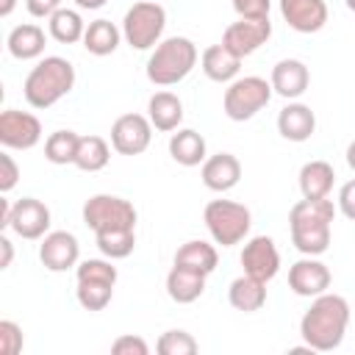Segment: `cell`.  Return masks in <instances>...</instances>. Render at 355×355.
I'll return each mask as SVG.
<instances>
[{"instance_id":"d4e9b609","label":"cell","mask_w":355,"mask_h":355,"mask_svg":"<svg viewBox=\"0 0 355 355\" xmlns=\"http://www.w3.org/2000/svg\"><path fill=\"white\" fill-rule=\"evenodd\" d=\"M227 302L241 313H255L266 305V280H258L252 275H241L227 288Z\"/></svg>"},{"instance_id":"7a4b0ae2","label":"cell","mask_w":355,"mask_h":355,"mask_svg":"<svg viewBox=\"0 0 355 355\" xmlns=\"http://www.w3.org/2000/svg\"><path fill=\"white\" fill-rule=\"evenodd\" d=\"M333 219H336V205H333L330 197H319V200L302 197L288 211L291 244L302 255H322V252H327L330 236H333Z\"/></svg>"},{"instance_id":"ee69618b","label":"cell","mask_w":355,"mask_h":355,"mask_svg":"<svg viewBox=\"0 0 355 355\" xmlns=\"http://www.w3.org/2000/svg\"><path fill=\"white\" fill-rule=\"evenodd\" d=\"M14 6H17V0H0V17H11Z\"/></svg>"},{"instance_id":"e0dca14e","label":"cell","mask_w":355,"mask_h":355,"mask_svg":"<svg viewBox=\"0 0 355 355\" xmlns=\"http://www.w3.org/2000/svg\"><path fill=\"white\" fill-rule=\"evenodd\" d=\"M269 83H272L275 94H280L286 100H300L311 86V72L300 58H283L272 67Z\"/></svg>"},{"instance_id":"ab89813d","label":"cell","mask_w":355,"mask_h":355,"mask_svg":"<svg viewBox=\"0 0 355 355\" xmlns=\"http://www.w3.org/2000/svg\"><path fill=\"white\" fill-rule=\"evenodd\" d=\"M25 8H28L31 17L44 19V17H50L53 11L61 8V0H25Z\"/></svg>"},{"instance_id":"d590c367","label":"cell","mask_w":355,"mask_h":355,"mask_svg":"<svg viewBox=\"0 0 355 355\" xmlns=\"http://www.w3.org/2000/svg\"><path fill=\"white\" fill-rule=\"evenodd\" d=\"M111 352H114V355H147V352H150V344H147L141 336L125 333V336L114 338Z\"/></svg>"},{"instance_id":"1f68e13d","label":"cell","mask_w":355,"mask_h":355,"mask_svg":"<svg viewBox=\"0 0 355 355\" xmlns=\"http://www.w3.org/2000/svg\"><path fill=\"white\" fill-rule=\"evenodd\" d=\"M97 239V250L111 258V261H119V258H128L133 250H136V227H119V230H103V233H94Z\"/></svg>"},{"instance_id":"836d02e7","label":"cell","mask_w":355,"mask_h":355,"mask_svg":"<svg viewBox=\"0 0 355 355\" xmlns=\"http://www.w3.org/2000/svg\"><path fill=\"white\" fill-rule=\"evenodd\" d=\"M155 349H158V355H194L200 349V344L186 330H166L155 341Z\"/></svg>"},{"instance_id":"4316f807","label":"cell","mask_w":355,"mask_h":355,"mask_svg":"<svg viewBox=\"0 0 355 355\" xmlns=\"http://www.w3.org/2000/svg\"><path fill=\"white\" fill-rule=\"evenodd\" d=\"M175 263L186 266V269H194V272H202V275H211L216 269V263H219V255H216L214 244H208L202 239H191V241L178 247Z\"/></svg>"},{"instance_id":"ffe728a7","label":"cell","mask_w":355,"mask_h":355,"mask_svg":"<svg viewBox=\"0 0 355 355\" xmlns=\"http://www.w3.org/2000/svg\"><path fill=\"white\" fill-rule=\"evenodd\" d=\"M241 61H244V58H239V55H236L233 50H227L222 42L205 47L202 55H200V67H202L205 78L214 80V83H230V80H236L239 72H241Z\"/></svg>"},{"instance_id":"f35d334b","label":"cell","mask_w":355,"mask_h":355,"mask_svg":"<svg viewBox=\"0 0 355 355\" xmlns=\"http://www.w3.org/2000/svg\"><path fill=\"white\" fill-rule=\"evenodd\" d=\"M338 211H341L349 222H355V178L347 180V183L338 189Z\"/></svg>"},{"instance_id":"277c9868","label":"cell","mask_w":355,"mask_h":355,"mask_svg":"<svg viewBox=\"0 0 355 355\" xmlns=\"http://www.w3.org/2000/svg\"><path fill=\"white\" fill-rule=\"evenodd\" d=\"M197 44L189 36L161 39L147 58V80L153 86H175L183 78H189V72L197 67Z\"/></svg>"},{"instance_id":"4dcf8cb0","label":"cell","mask_w":355,"mask_h":355,"mask_svg":"<svg viewBox=\"0 0 355 355\" xmlns=\"http://www.w3.org/2000/svg\"><path fill=\"white\" fill-rule=\"evenodd\" d=\"M108 161H111V147L103 136H80L75 155V166L80 172H100L108 166Z\"/></svg>"},{"instance_id":"8d00e7d4","label":"cell","mask_w":355,"mask_h":355,"mask_svg":"<svg viewBox=\"0 0 355 355\" xmlns=\"http://www.w3.org/2000/svg\"><path fill=\"white\" fill-rule=\"evenodd\" d=\"M19 183V166L8 153H0V191L8 194Z\"/></svg>"},{"instance_id":"b9f144b4","label":"cell","mask_w":355,"mask_h":355,"mask_svg":"<svg viewBox=\"0 0 355 355\" xmlns=\"http://www.w3.org/2000/svg\"><path fill=\"white\" fill-rule=\"evenodd\" d=\"M11 208H14V202H8L6 197H0V227H3V230H6L8 222H11Z\"/></svg>"},{"instance_id":"30bf717a","label":"cell","mask_w":355,"mask_h":355,"mask_svg":"<svg viewBox=\"0 0 355 355\" xmlns=\"http://www.w3.org/2000/svg\"><path fill=\"white\" fill-rule=\"evenodd\" d=\"M272 36V22L269 17H261V19H247V17H239L236 22H230L222 33V44L227 50H233L239 58H247L252 55L255 50H261Z\"/></svg>"},{"instance_id":"ba28073f","label":"cell","mask_w":355,"mask_h":355,"mask_svg":"<svg viewBox=\"0 0 355 355\" xmlns=\"http://www.w3.org/2000/svg\"><path fill=\"white\" fill-rule=\"evenodd\" d=\"M83 225L94 233L103 230H119V227H136V208L130 200L116 194H94L83 202Z\"/></svg>"},{"instance_id":"2e32d148","label":"cell","mask_w":355,"mask_h":355,"mask_svg":"<svg viewBox=\"0 0 355 355\" xmlns=\"http://www.w3.org/2000/svg\"><path fill=\"white\" fill-rule=\"evenodd\" d=\"M280 17L297 33H316L327 22L324 0H280Z\"/></svg>"},{"instance_id":"8992f818","label":"cell","mask_w":355,"mask_h":355,"mask_svg":"<svg viewBox=\"0 0 355 355\" xmlns=\"http://www.w3.org/2000/svg\"><path fill=\"white\" fill-rule=\"evenodd\" d=\"M166 28V8L158 0H139L122 17V39L133 50H153Z\"/></svg>"},{"instance_id":"603a6c76","label":"cell","mask_w":355,"mask_h":355,"mask_svg":"<svg viewBox=\"0 0 355 355\" xmlns=\"http://www.w3.org/2000/svg\"><path fill=\"white\" fill-rule=\"evenodd\" d=\"M205 277L202 272H194V269H186V266H178L172 263L169 275H166V294L172 302L178 305H189V302H197L205 291Z\"/></svg>"},{"instance_id":"e575fe53","label":"cell","mask_w":355,"mask_h":355,"mask_svg":"<svg viewBox=\"0 0 355 355\" xmlns=\"http://www.w3.org/2000/svg\"><path fill=\"white\" fill-rule=\"evenodd\" d=\"M22 344V327L11 319H0V355H19Z\"/></svg>"},{"instance_id":"ac0fdd59","label":"cell","mask_w":355,"mask_h":355,"mask_svg":"<svg viewBox=\"0 0 355 355\" xmlns=\"http://www.w3.org/2000/svg\"><path fill=\"white\" fill-rule=\"evenodd\" d=\"M313 130H316V114L311 111V105L288 100V105L280 108V114H277V133L286 141L302 144V141H308L313 136Z\"/></svg>"},{"instance_id":"5b68a950","label":"cell","mask_w":355,"mask_h":355,"mask_svg":"<svg viewBox=\"0 0 355 355\" xmlns=\"http://www.w3.org/2000/svg\"><path fill=\"white\" fill-rule=\"evenodd\" d=\"M202 222L211 233V239L222 247L241 244L250 236L252 227V214L244 202L236 200H211L202 211Z\"/></svg>"},{"instance_id":"5bb4252c","label":"cell","mask_w":355,"mask_h":355,"mask_svg":"<svg viewBox=\"0 0 355 355\" xmlns=\"http://www.w3.org/2000/svg\"><path fill=\"white\" fill-rule=\"evenodd\" d=\"M39 261L50 272H67L80 263V244L69 230H50L39 244Z\"/></svg>"},{"instance_id":"7bdbcfd3","label":"cell","mask_w":355,"mask_h":355,"mask_svg":"<svg viewBox=\"0 0 355 355\" xmlns=\"http://www.w3.org/2000/svg\"><path fill=\"white\" fill-rule=\"evenodd\" d=\"M108 0H75V6L78 8H83V11H97V8H103Z\"/></svg>"},{"instance_id":"f546056e","label":"cell","mask_w":355,"mask_h":355,"mask_svg":"<svg viewBox=\"0 0 355 355\" xmlns=\"http://www.w3.org/2000/svg\"><path fill=\"white\" fill-rule=\"evenodd\" d=\"M75 297L80 302V308L86 311H103L111 297H114V286L111 280H103V277H75Z\"/></svg>"},{"instance_id":"d6986e66","label":"cell","mask_w":355,"mask_h":355,"mask_svg":"<svg viewBox=\"0 0 355 355\" xmlns=\"http://www.w3.org/2000/svg\"><path fill=\"white\" fill-rule=\"evenodd\" d=\"M200 178L205 183V189L211 191H230L233 186H239L241 180V161L233 155V153H216V155H208L202 161V169H200Z\"/></svg>"},{"instance_id":"52a82bcc","label":"cell","mask_w":355,"mask_h":355,"mask_svg":"<svg viewBox=\"0 0 355 355\" xmlns=\"http://www.w3.org/2000/svg\"><path fill=\"white\" fill-rule=\"evenodd\" d=\"M272 83L261 75H244L227 83L225 97H222V111L233 122H247L258 111H263L272 100Z\"/></svg>"},{"instance_id":"44dd1931","label":"cell","mask_w":355,"mask_h":355,"mask_svg":"<svg viewBox=\"0 0 355 355\" xmlns=\"http://www.w3.org/2000/svg\"><path fill=\"white\" fill-rule=\"evenodd\" d=\"M44 44H47L44 28H39L36 22H22V25L11 28V33H8V39H6V47H8V53H11L17 61L42 58V55H44Z\"/></svg>"},{"instance_id":"60d3db41","label":"cell","mask_w":355,"mask_h":355,"mask_svg":"<svg viewBox=\"0 0 355 355\" xmlns=\"http://www.w3.org/2000/svg\"><path fill=\"white\" fill-rule=\"evenodd\" d=\"M0 250H3V258H0V269H8L11 266V258H14V244L8 236H0Z\"/></svg>"},{"instance_id":"f6af8a7d","label":"cell","mask_w":355,"mask_h":355,"mask_svg":"<svg viewBox=\"0 0 355 355\" xmlns=\"http://www.w3.org/2000/svg\"><path fill=\"white\" fill-rule=\"evenodd\" d=\"M347 164H349V169L355 172V139L347 144Z\"/></svg>"},{"instance_id":"8fae6325","label":"cell","mask_w":355,"mask_h":355,"mask_svg":"<svg viewBox=\"0 0 355 355\" xmlns=\"http://www.w3.org/2000/svg\"><path fill=\"white\" fill-rule=\"evenodd\" d=\"M42 141V122L36 114L6 108L0 114V144L6 150H31Z\"/></svg>"},{"instance_id":"7c38bea8","label":"cell","mask_w":355,"mask_h":355,"mask_svg":"<svg viewBox=\"0 0 355 355\" xmlns=\"http://www.w3.org/2000/svg\"><path fill=\"white\" fill-rule=\"evenodd\" d=\"M330 269L324 261H319V255H305L300 261H294L288 266V288L297 294V297H319L330 288Z\"/></svg>"},{"instance_id":"cb8c5ba5","label":"cell","mask_w":355,"mask_h":355,"mask_svg":"<svg viewBox=\"0 0 355 355\" xmlns=\"http://www.w3.org/2000/svg\"><path fill=\"white\" fill-rule=\"evenodd\" d=\"M147 116L153 122L155 130L161 133H172L180 128L183 122V103L175 92H155L150 100H147Z\"/></svg>"},{"instance_id":"bcb514c9","label":"cell","mask_w":355,"mask_h":355,"mask_svg":"<svg viewBox=\"0 0 355 355\" xmlns=\"http://www.w3.org/2000/svg\"><path fill=\"white\" fill-rule=\"evenodd\" d=\"M344 3H347V8H349V11H355V0H344Z\"/></svg>"},{"instance_id":"d6a6232c","label":"cell","mask_w":355,"mask_h":355,"mask_svg":"<svg viewBox=\"0 0 355 355\" xmlns=\"http://www.w3.org/2000/svg\"><path fill=\"white\" fill-rule=\"evenodd\" d=\"M78 144H80V136L75 130H55L47 136L44 141V158L55 166H64V164H75V155H78Z\"/></svg>"},{"instance_id":"74e56055","label":"cell","mask_w":355,"mask_h":355,"mask_svg":"<svg viewBox=\"0 0 355 355\" xmlns=\"http://www.w3.org/2000/svg\"><path fill=\"white\" fill-rule=\"evenodd\" d=\"M230 3L239 17H247V19L269 17V0H230Z\"/></svg>"},{"instance_id":"f1b7e54d","label":"cell","mask_w":355,"mask_h":355,"mask_svg":"<svg viewBox=\"0 0 355 355\" xmlns=\"http://www.w3.org/2000/svg\"><path fill=\"white\" fill-rule=\"evenodd\" d=\"M47 31L55 42L61 44H75V42H83V33H86V22L80 17V11L75 8H58L47 17Z\"/></svg>"},{"instance_id":"83f0119b","label":"cell","mask_w":355,"mask_h":355,"mask_svg":"<svg viewBox=\"0 0 355 355\" xmlns=\"http://www.w3.org/2000/svg\"><path fill=\"white\" fill-rule=\"evenodd\" d=\"M122 42V28H116L111 19H94L86 25V33H83V47L92 53V55H111Z\"/></svg>"},{"instance_id":"9c48e42d","label":"cell","mask_w":355,"mask_h":355,"mask_svg":"<svg viewBox=\"0 0 355 355\" xmlns=\"http://www.w3.org/2000/svg\"><path fill=\"white\" fill-rule=\"evenodd\" d=\"M153 141V122L144 114H122L111 125V147L119 155H141Z\"/></svg>"},{"instance_id":"4fadbf2b","label":"cell","mask_w":355,"mask_h":355,"mask_svg":"<svg viewBox=\"0 0 355 355\" xmlns=\"http://www.w3.org/2000/svg\"><path fill=\"white\" fill-rule=\"evenodd\" d=\"M8 227L25 241H42L50 233V208L36 197H22L11 208Z\"/></svg>"},{"instance_id":"6da1fadb","label":"cell","mask_w":355,"mask_h":355,"mask_svg":"<svg viewBox=\"0 0 355 355\" xmlns=\"http://www.w3.org/2000/svg\"><path fill=\"white\" fill-rule=\"evenodd\" d=\"M349 327V302L341 294H319L300 319V336L313 352H333L341 347Z\"/></svg>"},{"instance_id":"7402d4cb","label":"cell","mask_w":355,"mask_h":355,"mask_svg":"<svg viewBox=\"0 0 355 355\" xmlns=\"http://www.w3.org/2000/svg\"><path fill=\"white\" fill-rule=\"evenodd\" d=\"M169 155L180 166H200L208 158V144L205 136L197 133L194 128H178L169 136Z\"/></svg>"},{"instance_id":"9a60e30c","label":"cell","mask_w":355,"mask_h":355,"mask_svg":"<svg viewBox=\"0 0 355 355\" xmlns=\"http://www.w3.org/2000/svg\"><path fill=\"white\" fill-rule=\"evenodd\" d=\"M239 261L244 266V275H252V277L266 280V283L280 272V252H277L272 236H252L244 244Z\"/></svg>"},{"instance_id":"3957f363","label":"cell","mask_w":355,"mask_h":355,"mask_svg":"<svg viewBox=\"0 0 355 355\" xmlns=\"http://www.w3.org/2000/svg\"><path fill=\"white\" fill-rule=\"evenodd\" d=\"M75 67L61 55H44L36 61V67L28 72L22 83V94L31 108H50L61 97H67L75 89Z\"/></svg>"},{"instance_id":"484cf974","label":"cell","mask_w":355,"mask_h":355,"mask_svg":"<svg viewBox=\"0 0 355 355\" xmlns=\"http://www.w3.org/2000/svg\"><path fill=\"white\" fill-rule=\"evenodd\" d=\"M333 183H336V169H333V164H327V161H322V158L302 164V169H300V191H302V197H308V200L330 197Z\"/></svg>"}]
</instances>
